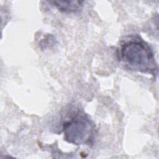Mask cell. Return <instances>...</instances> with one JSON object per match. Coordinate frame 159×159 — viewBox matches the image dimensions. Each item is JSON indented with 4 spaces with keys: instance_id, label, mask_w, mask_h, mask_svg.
<instances>
[{
    "instance_id": "cell-1",
    "label": "cell",
    "mask_w": 159,
    "mask_h": 159,
    "mask_svg": "<svg viewBox=\"0 0 159 159\" xmlns=\"http://www.w3.org/2000/svg\"><path fill=\"white\" fill-rule=\"evenodd\" d=\"M120 60L130 70L156 75L157 65L150 45L139 36L130 37L120 45Z\"/></svg>"
},
{
    "instance_id": "cell-2",
    "label": "cell",
    "mask_w": 159,
    "mask_h": 159,
    "mask_svg": "<svg viewBox=\"0 0 159 159\" xmlns=\"http://www.w3.org/2000/svg\"><path fill=\"white\" fill-rule=\"evenodd\" d=\"M94 125L89 117L78 111L63 125L64 139L75 145H89L94 136Z\"/></svg>"
},
{
    "instance_id": "cell-3",
    "label": "cell",
    "mask_w": 159,
    "mask_h": 159,
    "mask_svg": "<svg viewBox=\"0 0 159 159\" xmlns=\"http://www.w3.org/2000/svg\"><path fill=\"white\" fill-rule=\"evenodd\" d=\"M50 3L63 12H76L80 11L83 6V1H50Z\"/></svg>"
}]
</instances>
